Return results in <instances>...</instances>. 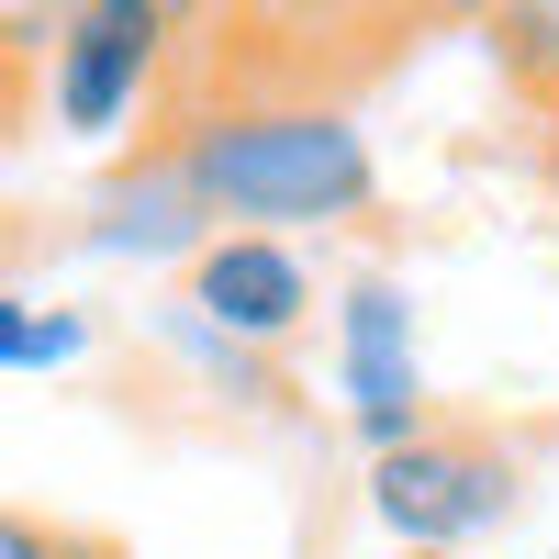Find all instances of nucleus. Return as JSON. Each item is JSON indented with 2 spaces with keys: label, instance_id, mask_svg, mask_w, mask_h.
<instances>
[{
  "label": "nucleus",
  "instance_id": "obj_1",
  "mask_svg": "<svg viewBox=\"0 0 559 559\" xmlns=\"http://www.w3.org/2000/svg\"><path fill=\"white\" fill-rule=\"evenodd\" d=\"M179 179L202 191L213 236H313L381 202V157L336 102H202L168 134Z\"/></svg>",
  "mask_w": 559,
  "mask_h": 559
},
{
  "label": "nucleus",
  "instance_id": "obj_2",
  "mask_svg": "<svg viewBox=\"0 0 559 559\" xmlns=\"http://www.w3.org/2000/svg\"><path fill=\"white\" fill-rule=\"evenodd\" d=\"M369 515H381L403 548L459 559L471 537H492L503 515H515V459H503L492 437L426 426V437H403L392 459H369Z\"/></svg>",
  "mask_w": 559,
  "mask_h": 559
},
{
  "label": "nucleus",
  "instance_id": "obj_3",
  "mask_svg": "<svg viewBox=\"0 0 559 559\" xmlns=\"http://www.w3.org/2000/svg\"><path fill=\"white\" fill-rule=\"evenodd\" d=\"M45 57H57V123L68 134H123L157 90L168 12L157 0H79V12H57Z\"/></svg>",
  "mask_w": 559,
  "mask_h": 559
},
{
  "label": "nucleus",
  "instance_id": "obj_4",
  "mask_svg": "<svg viewBox=\"0 0 559 559\" xmlns=\"http://www.w3.org/2000/svg\"><path fill=\"white\" fill-rule=\"evenodd\" d=\"M336 392H347V426L369 437V459H392L403 437H426V369H414V292L381 269L347 280L336 302Z\"/></svg>",
  "mask_w": 559,
  "mask_h": 559
},
{
  "label": "nucleus",
  "instance_id": "obj_5",
  "mask_svg": "<svg viewBox=\"0 0 559 559\" xmlns=\"http://www.w3.org/2000/svg\"><path fill=\"white\" fill-rule=\"evenodd\" d=\"M179 313L213 324L224 347H258V358H269V347L313 313V269H302V247H280V236H213V247L191 258Z\"/></svg>",
  "mask_w": 559,
  "mask_h": 559
},
{
  "label": "nucleus",
  "instance_id": "obj_6",
  "mask_svg": "<svg viewBox=\"0 0 559 559\" xmlns=\"http://www.w3.org/2000/svg\"><path fill=\"white\" fill-rule=\"evenodd\" d=\"M90 247H102V258H179V269H191L213 247V213H202L191 179H179V157L146 146V157H123L102 179V202H90Z\"/></svg>",
  "mask_w": 559,
  "mask_h": 559
},
{
  "label": "nucleus",
  "instance_id": "obj_7",
  "mask_svg": "<svg viewBox=\"0 0 559 559\" xmlns=\"http://www.w3.org/2000/svg\"><path fill=\"white\" fill-rule=\"evenodd\" d=\"M481 34H492V68L515 79L526 102H548V90H559V0H503Z\"/></svg>",
  "mask_w": 559,
  "mask_h": 559
},
{
  "label": "nucleus",
  "instance_id": "obj_8",
  "mask_svg": "<svg viewBox=\"0 0 559 559\" xmlns=\"http://www.w3.org/2000/svg\"><path fill=\"white\" fill-rule=\"evenodd\" d=\"M168 347L191 358V369H213V381H224V403H280V381H269V358H258V347H224L213 324H191L179 302H168Z\"/></svg>",
  "mask_w": 559,
  "mask_h": 559
},
{
  "label": "nucleus",
  "instance_id": "obj_9",
  "mask_svg": "<svg viewBox=\"0 0 559 559\" xmlns=\"http://www.w3.org/2000/svg\"><path fill=\"white\" fill-rule=\"evenodd\" d=\"M90 347L79 313H45V302H0V369H68Z\"/></svg>",
  "mask_w": 559,
  "mask_h": 559
},
{
  "label": "nucleus",
  "instance_id": "obj_10",
  "mask_svg": "<svg viewBox=\"0 0 559 559\" xmlns=\"http://www.w3.org/2000/svg\"><path fill=\"white\" fill-rule=\"evenodd\" d=\"M0 559H57V526L23 515V503H0Z\"/></svg>",
  "mask_w": 559,
  "mask_h": 559
},
{
  "label": "nucleus",
  "instance_id": "obj_11",
  "mask_svg": "<svg viewBox=\"0 0 559 559\" xmlns=\"http://www.w3.org/2000/svg\"><path fill=\"white\" fill-rule=\"evenodd\" d=\"M57 559H123L112 537H90V526H57Z\"/></svg>",
  "mask_w": 559,
  "mask_h": 559
},
{
  "label": "nucleus",
  "instance_id": "obj_12",
  "mask_svg": "<svg viewBox=\"0 0 559 559\" xmlns=\"http://www.w3.org/2000/svg\"><path fill=\"white\" fill-rule=\"evenodd\" d=\"M537 146H548V168H559V90L537 102Z\"/></svg>",
  "mask_w": 559,
  "mask_h": 559
},
{
  "label": "nucleus",
  "instance_id": "obj_13",
  "mask_svg": "<svg viewBox=\"0 0 559 559\" xmlns=\"http://www.w3.org/2000/svg\"><path fill=\"white\" fill-rule=\"evenodd\" d=\"M392 559H426V548H392Z\"/></svg>",
  "mask_w": 559,
  "mask_h": 559
}]
</instances>
